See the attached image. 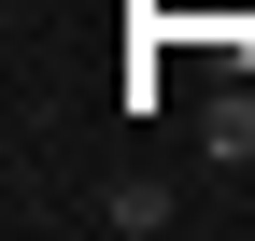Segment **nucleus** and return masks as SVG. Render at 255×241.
<instances>
[{"label":"nucleus","mask_w":255,"mask_h":241,"mask_svg":"<svg viewBox=\"0 0 255 241\" xmlns=\"http://www.w3.org/2000/svg\"><path fill=\"white\" fill-rule=\"evenodd\" d=\"M199 142H213V156H255V85H227V100L199 114Z\"/></svg>","instance_id":"f03ea898"},{"label":"nucleus","mask_w":255,"mask_h":241,"mask_svg":"<svg viewBox=\"0 0 255 241\" xmlns=\"http://www.w3.org/2000/svg\"><path fill=\"white\" fill-rule=\"evenodd\" d=\"M85 213H100L114 241H156V227H170V213H184V199H170V185H156V170H114V185H100V199H85Z\"/></svg>","instance_id":"f257e3e1"}]
</instances>
